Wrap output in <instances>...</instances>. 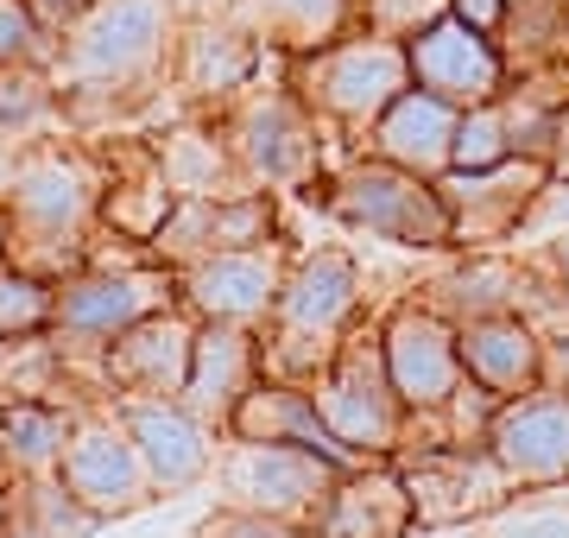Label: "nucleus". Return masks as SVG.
Masks as SVG:
<instances>
[{"mask_svg": "<svg viewBox=\"0 0 569 538\" xmlns=\"http://www.w3.org/2000/svg\"><path fill=\"white\" fill-rule=\"evenodd\" d=\"M329 203L336 216L367 235H380V241H399V248H443L456 241V222H449V203L437 178H418V171L392 166V159H361V166H348L329 190Z\"/></svg>", "mask_w": 569, "mask_h": 538, "instance_id": "4", "label": "nucleus"}, {"mask_svg": "<svg viewBox=\"0 0 569 538\" xmlns=\"http://www.w3.org/2000/svg\"><path fill=\"white\" fill-rule=\"evenodd\" d=\"M323 476H329L323 456L291 450V444H247L234 456V469H228V488L260 514H291L323 488Z\"/></svg>", "mask_w": 569, "mask_h": 538, "instance_id": "20", "label": "nucleus"}, {"mask_svg": "<svg viewBox=\"0 0 569 538\" xmlns=\"http://www.w3.org/2000/svg\"><path fill=\"white\" fill-rule=\"evenodd\" d=\"M203 538H291L284 526H272L266 514H228L216 526H203Z\"/></svg>", "mask_w": 569, "mask_h": 538, "instance_id": "31", "label": "nucleus"}, {"mask_svg": "<svg viewBox=\"0 0 569 538\" xmlns=\"http://www.w3.org/2000/svg\"><path fill=\"white\" fill-rule=\"evenodd\" d=\"M488 437H493V456H500L519 481L569 476V399H550V393L507 399V406L493 412Z\"/></svg>", "mask_w": 569, "mask_h": 538, "instance_id": "13", "label": "nucleus"}, {"mask_svg": "<svg viewBox=\"0 0 569 538\" xmlns=\"http://www.w3.org/2000/svg\"><path fill=\"white\" fill-rule=\"evenodd\" d=\"M58 58V32L32 13V0H0V70L7 63H44Z\"/></svg>", "mask_w": 569, "mask_h": 538, "instance_id": "28", "label": "nucleus"}, {"mask_svg": "<svg viewBox=\"0 0 569 538\" xmlns=\"http://www.w3.org/2000/svg\"><path fill=\"white\" fill-rule=\"evenodd\" d=\"M443 291H456V305H462V311L493 317L500 305H507V291H512V267H500V260H475V267H462Z\"/></svg>", "mask_w": 569, "mask_h": 538, "instance_id": "29", "label": "nucleus"}, {"mask_svg": "<svg viewBox=\"0 0 569 538\" xmlns=\"http://www.w3.org/2000/svg\"><path fill=\"white\" fill-rule=\"evenodd\" d=\"M406 58H411V83L430 89V96H443V102H456V108L500 102V96H507L512 63H507V51H500V39L462 26L456 13L430 20L425 32L406 44Z\"/></svg>", "mask_w": 569, "mask_h": 538, "instance_id": "5", "label": "nucleus"}, {"mask_svg": "<svg viewBox=\"0 0 569 538\" xmlns=\"http://www.w3.org/2000/svg\"><path fill=\"white\" fill-rule=\"evenodd\" d=\"M121 425L140 444L146 476L159 481V488H190L209 469V431L178 399H127Z\"/></svg>", "mask_w": 569, "mask_h": 538, "instance_id": "15", "label": "nucleus"}, {"mask_svg": "<svg viewBox=\"0 0 569 538\" xmlns=\"http://www.w3.org/2000/svg\"><path fill=\"white\" fill-rule=\"evenodd\" d=\"M58 121V83L44 63H7L0 70V133L7 140H26L39 127Z\"/></svg>", "mask_w": 569, "mask_h": 538, "instance_id": "25", "label": "nucleus"}, {"mask_svg": "<svg viewBox=\"0 0 569 538\" xmlns=\"http://www.w3.org/2000/svg\"><path fill=\"white\" fill-rule=\"evenodd\" d=\"M0 361H7V336H0Z\"/></svg>", "mask_w": 569, "mask_h": 538, "instance_id": "39", "label": "nucleus"}, {"mask_svg": "<svg viewBox=\"0 0 569 538\" xmlns=\"http://www.w3.org/2000/svg\"><path fill=\"white\" fill-rule=\"evenodd\" d=\"M550 361H557V373H569V342H557V355H550Z\"/></svg>", "mask_w": 569, "mask_h": 538, "instance_id": "37", "label": "nucleus"}, {"mask_svg": "<svg viewBox=\"0 0 569 538\" xmlns=\"http://www.w3.org/2000/svg\"><path fill=\"white\" fill-rule=\"evenodd\" d=\"M164 279L159 272H82L70 286H58V323L70 342H114L121 330H133L140 317L164 311Z\"/></svg>", "mask_w": 569, "mask_h": 538, "instance_id": "10", "label": "nucleus"}, {"mask_svg": "<svg viewBox=\"0 0 569 538\" xmlns=\"http://www.w3.org/2000/svg\"><path fill=\"white\" fill-rule=\"evenodd\" d=\"M512 159V133H507V102H475L456 121V146H449V171H488Z\"/></svg>", "mask_w": 569, "mask_h": 538, "instance_id": "26", "label": "nucleus"}, {"mask_svg": "<svg viewBox=\"0 0 569 538\" xmlns=\"http://www.w3.org/2000/svg\"><path fill=\"white\" fill-rule=\"evenodd\" d=\"M260 70V39L241 20H190L171 44V77L190 96H234Z\"/></svg>", "mask_w": 569, "mask_h": 538, "instance_id": "16", "label": "nucleus"}, {"mask_svg": "<svg viewBox=\"0 0 569 538\" xmlns=\"http://www.w3.org/2000/svg\"><path fill=\"white\" fill-rule=\"evenodd\" d=\"M234 159L260 185H305L317 171V114L298 102V89L247 96L234 114Z\"/></svg>", "mask_w": 569, "mask_h": 538, "instance_id": "6", "label": "nucleus"}, {"mask_svg": "<svg viewBox=\"0 0 569 538\" xmlns=\"http://www.w3.org/2000/svg\"><path fill=\"white\" fill-rule=\"evenodd\" d=\"M89 7H96V0H32V13H39V20L51 26V32H63L70 20H82Z\"/></svg>", "mask_w": 569, "mask_h": 538, "instance_id": "33", "label": "nucleus"}, {"mask_svg": "<svg viewBox=\"0 0 569 538\" xmlns=\"http://www.w3.org/2000/svg\"><path fill=\"white\" fill-rule=\"evenodd\" d=\"M456 121H462V108L411 83L406 96L373 121V140L367 146H373L380 159H392V166L418 171V178H443L449 171V146H456Z\"/></svg>", "mask_w": 569, "mask_h": 538, "instance_id": "17", "label": "nucleus"}, {"mask_svg": "<svg viewBox=\"0 0 569 538\" xmlns=\"http://www.w3.org/2000/svg\"><path fill=\"white\" fill-rule=\"evenodd\" d=\"M70 412L44 406V399H13L0 406V462L20 469V476H51L70 450Z\"/></svg>", "mask_w": 569, "mask_h": 538, "instance_id": "23", "label": "nucleus"}, {"mask_svg": "<svg viewBox=\"0 0 569 538\" xmlns=\"http://www.w3.org/2000/svg\"><path fill=\"white\" fill-rule=\"evenodd\" d=\"M557 272H563V291H569V235L557 241Z\"/></svg>", "mask_w": 569, "mask_h": 538, "instance_id": "35", "label": "nucleus"}, {"mask_svg": "<svg viewBox=\"0 0 569 538\" xmlns=\"http://www.w3.org/2000/svg\"><path fill=\"white\" fill-rule=\"evenodd\" d=\"M228 425L247 437V444H291V450H310L323 456L329 469H348L355 462V450H348L342 437L323 425V412H317V399L298 393V387H247L241 406L228 412Z\"/></svg>", "mask_w": 569, "mask_h": 538, "instance_id": "14", "label": "nucleus"}, {"mask_svg": "<svg viewBox=\"0 0 569 538\" xmlns=\"http://www.w3.org/2000/svg\"><path fill=\"white\" fill-rule=\"evenodd\" d=\"M291 89L310 114L342 127H373L399 96L411 89V58L399 39H380V32H342L329 39L323 51H305L291 58Z\"/></svg>", "mask_w": 569, "mask_h": 538, "instance_id": "2", "label": "nucleus"}, {"mask_svg": "<svg viewBox=\"0 0 569 538\" xmlns=\"http://www.w3.org/2000/svg\"><path fill=\"white\" fill-rule=\"evenodd\" d=\"M449 13L462 26H475V32H488V39H500L512 20V0H449Z\"/></svg>", "mask_w": 569, "mask_h": 538, "instance_id": "30", "label": "nucleus"}, {"mask_svg": "<svg viewBox=\"0 0 569 538\" xmlns=\"http://www.w3.org/2000/svg\"><path fill=\"white\" fill-rule=\"evenodd\" d=\"M102 209V185H96V171L82 166L77 152H26L20 159V178H13V197H7V253L26 248L39 253L44 248V267L63 272L82 260V228L89 216Z\"/></svg>", "mask_w": 569, "mask_h": 538, "instance_id": "3", "label": "nucleus"}, {"mask_svg": "<svg viewBox=\"0 0 569 538\" xmlns=\"http://www.w3.org/2000/svg\"><path fill=\"white\" fill-rule=\"evenodd\" d=\"M253 387V336L241 323H203L197 349H190V380H183V406L190 412L228 418Z\"/></svg>", "mask_w": 569, "mask_h": 538, "instance_id": "22", "label": "nucleus"}, {"mask_svg": "<svg viewBox=\"0 0 569 538\" xmlns=\"http://www.w3.org/2000/svg\"><path fill=\"white\" fill-rule=\"evenodd\" d=\"M190 349H197V330L171 311H152L108 342V380L127 399H178L190 380Z\"/></svg>", "mask_w": 569, "mask_h": 538, "instance_id": "12", "label": "nucleus"}, {"mask_svg": "<svg viewBox=\"0 0 569 538\" xmlns=\"http://www.w3.org/2000/svg\"><path fill=\"white\" fill-rule=\"evenodd\" d=\"M171 44H178V0H96L82 20L58 32L51 58L58 114L96 121L140 102L171 70Z\"/></svg>", "mask_w": 569, "mask_h": 538, "instance_id": "1", "label": "nucleus"}, {"mask_svg": "<svg viewBox=\"0 0 569 538\" xmlns=\"http://www.w3.org/2000/svg\"><path fill=\"white\" fill-rule=\"evenodd\" d=\"M279 291H284V267L272 248L209 253L183 272V298L209 323H253V317L279 311Z\"/></svg>", "mask_w": 569, "mask_h": 538, "instance_id": "11", "label": "nucleus"}, {"mask_svg": "<svg viewBox=\"0 0 569 538\" xmlns=\"http://www.w3.org/2000/svg\"><path fill=\"white\" fill-rule=\"evenodd\" d=\"M456 349H462L468 380H481L493 399L531 393V387H538V373H545V349H538V336H531L512 311L468 317L462 330H456Z\"/></svg>", "mask_w": 569, "mask_h": 538, "instance_id": "18", "label": "nucleus"}, {"mask_svg": "<svg viewBox=\"0 0 569 538\" xmlns=\"http://www.w3.org/2000/svg\"><path fill=\"white\" fill-rule=\"evenodd\" d=\"M58 311V286L44 279V272L20 267V260H7L0 267V336H32L51 323Z\"/></svg>", "mask_w": 569, "mask_h": 538, "instance_id": "27", "label": "nucleus"}, {"mask_svg": "<svg viewBox=\"0 0 569 538\" xmlns=\"http://www.w3.org/2000/svg\"><path fill=\"white\" fill-rule=\"evenodd\" d=\"M7 241H13V235H7V209H0V267H7Z\"/></svg>", "mask_w": 569, "mask_h": 538, "instance_id": "36", "label": "nucleus"}, {"mask_svg": "<svg viewBox=\"0 0 569 538\" xmlns=\"http://www.w3.org/2000/svg\"><path fill=\"white\" fill-rule=\"evenodd\" d=\"M507 538H569V514H531V519H512Z\"/></svg>", "mask_w": 569, "mask_h": 538, "instance_id": "32", "label": "nucleus"}, {"mask_svg": "<svg viewBox=\"0 0 569 538\" xmlns=\"http://www.w3.org/2000/svg\"><path fill=\"white\" fill-rule=\"evenodd\" d=\"M380 355H387V380L399 406H418V412H437L462 393V349H456V330H449L437 311H399L380 336Z\"/></svg>", "mask_w": 569, "mask_h": 538, "instance_id": "7", "label": "nucleus"}, {"mask_svg": "<svg viewBox=\"0 0 569 538\" xmlns=\"http://www.w3.org/2000/svg\"><path fill=\"white\" fill-rule=\"evenodd\" d=\"M13 178H20V140L0 133V209H7V197H13Z\"/></svg>", "mask_w": 569, "mask_h": 538, "instance_id": "34", "label": "nucleus"}, {"mask_svg": "<svg viewBox=\"0 0 569 538\" xmlns=\"http://www.w3.org/2000/svg\"><path fill=\"white\" fill-rule=\"evenodd\" d=\"M159 171L178 197H234L241 159H234L209 127H178V133L159 140Z\"/></svg>", "mask_w": 569, "mask_h": 538, "instance_id": "24", "label": "nucleus"}, {"mask_svg": "<svg viewBox=\"0 0 569 538\" xmlns=\"http://www.w3.org/2000/svg\"><path fill=\"white\" fill-rule=\"evenodd\" d=\"M7 514H13V507H7V495H0V538H7Z\"/></svg>", "mask_w": 569, "mask_h": 538, "instance_id": "38", "label": "nucleus"}, {"mask_svg": "<svg viewBox=\"0 0 569 538\" xmlns=\"http://www.w3.org/2000/svg\"><path fill=\"white\" fill-rule=\"evenodd\" d=\"M355 260L348 253H310L298 272H284L279 323L291 336H336L355 317Z\"/></svg>", "mask_w": 569, "mask_h": 538, "instance_id": "19", "label": "nucleus"}, {"mask_svg": "<svg viewBox=\"0 0 569 538\" xmlns=\"http://www.w3.org/2000/svg\"><path fill=\"white\" fill-rule=\"evenodd\" d=\"M317 412H323V425L342 437V444H355V450L387 444L392 425H399V393H392V380H387L380 342H348V349L336 355Z\"/></svg>", "mask_w": 569, "mask_h": 538, "instance_id": "9", "label": "nucleus"}, {"mask_svg": "<svg viewBox=\"0 0 569 538\" xmlns=\"http://www.w3.org/2000/svg\"><path fill=\"white\" fill-rule=\"evenodd\" d=\"M234 20L260 44H279L284 58H305V51H323L329 39L355 32L361 7L355 0H234Z\"/></svg>", "mask_w": 569, "mask_h": 538, "instance_id": "21", "label": "nucleus"}, {"mask_svg": "<svg viewBox=\"0 0 569 538\" xmlns=\"http://www.w3.org/2000/svg\"><path fill=\"white\" fill-rule=\"evenodd\" d=\"M58 476H63L70 500H77L89 519L133 514V507L146 500V481H152L146 462H140V444L127 437V425H108V418L70 431V450H63Z\"/></svg>", "mask_w": 569, "mask_h": 538, "instance_id": "8", "label": "nucleus"}]
</instances>
